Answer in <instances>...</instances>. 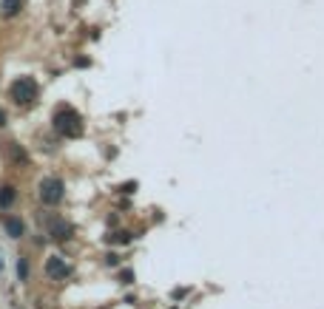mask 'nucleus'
<instances>
[{"instance_id":"f03ea898","label":"nucleus","mask_w":324,"mask_h":309,"mask_svg":"<svg viewBox=\"0 0 324 309\" xmlns=\"http://www.w3.org/2000/svg\"><path fill=\"white\" fill-rule=\"evenodd\" d=\"M9 94H12V99L17 105H31L37 99V94H40V88H37V83L31 77H17L12 83V88H9Z\"/></svg>"},{"instance_id":"f8f14e48","label":"nucleus","mask_w":324,"mask_h":309,"mask_svg":"<svg viewBox=\"0 0 324 309\" xmlns=\"http://www.w3.org/2000/svg\"><path fill=\"white\" fill-rule=\"evenodd\" d=\"M120 190H123V193H134V190H137V184H134V182H128V184H123Z\"/></svg>"},{"instance_id":"6e6552de","label":"nucleus","mask_w":324,"mask_h":309,"mask_svg":"<svg viewBox=\"0 0 324 309\" xmlns=\"http://www.w3.org/2000/svg\"><path fill=\"white\" fill-rule=\"evenodd\" d=\"M12 201H14V188H12V184L0 188V207L6 210V207H12Z\"/></svg>"},{"instance_id":"20e7f679","label":"nucleus","mask_w":324,"mask_h":309,"mask_svg":"<svg viewBox=\"0 0 324 309\" xmlns=\"http://www.w3.org/2000/svg\"><path fill=\"white\" fill-rule=\"evenodd\" d=\"M68 273H71V270H68V264L60 255H51V258L46 261V275H49V278H66Z\"/></svg>"},{"instance_id":"39448f33","label":"nucleus","mask_w":324,"mask_h":309,"mask_svg":"<svg viewBox=\"0 0 324 309\" xmlns=\"http://www.w3.org/2000/svg\"><path fill=\"white\" fill-rule=\"evenodd\" d=\"M49 233H51V238H57V241H66V238H71L74 227L68 224V221H63V218H54L51 227H49Z\"/></svg>"},{"instance_id":"4468645a","label":"nucleus","mask_w":324,"mask_h":309,"mask_svg":"<svg viewBox=\"0 0 324 309\" xmlns=\"http://www.w3.org/2000/svg\"><path fill=\"white\" fill-rule=\"evenodd\" d=\"M0 267H3V261H0Z\"/></svg>"},{"instance_id":"7ed1b4c3","label":"nucleus","mask_w":324,"mask_h":309,"mask_svg":"<svg viewBox=\"0 0 324 309\" xmlns=\"http://www.w3.org/2000/svg\"><path fill=\"white\" fill-rule=\"evenodd\" d=\"M63 196H66V188H63V182L57 176H49V179L40 182V199H43V204H60Z\"/></svg>"},{"instance_id":"9d476101","label":"nucleus","mask_w":324,"mask_h":309,"mask_svg":"<svg viewBox=\"0 0 324 309\" xmlns=\"http://www.w3.org/2000/svg\"><path fill=\"white\" fill-rule=\"evenodd\" d=\"M17 275H20V278L29 275V264H26V261H20V264H17Z\"/></svg>"},{"instance_id":"1a4fd4ad","label":"nucleus","mask_w":324,"mask_h":309,"mask_svg":"<svg viewBox=\"0 0 324 309\" xmlns=\"http://www.w3.org/2000/svg\"><path fill=\"white\" fill-rule=\"evenodd\" d=\"M131 236L128 233H114V236H108V244H128Z\"/></svg>"},{"instance_id":"ddd939ff","label":"nucleus","mask_w":324,"mask_h":309,"mask_svg":"<svg viewBox=\"0 0 324 309\" xmlns=\"http://www.w3.org/2000/svg\"><path fill=\"white\" fill-rule=\"evenodd\" d=\"M6 125V114H3V111H0V128Z\"/></svg>"},{"instance_id":"9b49d317","label":"nucleus","mask_w":324,"mask_h":309,"mask_svg":"<svg viewBox=\"0 0 324 309\" xmlns=\"http://www.w3.org/2000/svg\"><path fill=\"white\" fill-rule=\"evenodd\" d=\"M120 281H123V284H131V281H134V273H131V270H125V273L120 275Z\"/></svg>"},{"instance_id":"0eeeda50","label":"nucleus","mask_w":324,"mask_h":309,"mask_svg":"<svg viewBox=\"0 0 324 309\" xmlns=\"http://www.w3.org/2000/svg\"><path fill=\"white\" fill-rule=\"evenodd\" d=\"M20 6H23V0H0V9H3V14H6V17L17 14Z\"/></svg>"},{"instance_id":"f257e3e1","label":"nucleus","mask_w":324,"mask_h":309,"mask_svg":"<svg viewBox=\"0 0 324 309\" xmlns=\"http://www.w3.org/2000/svg\"><path fill=\"white\" fill-rule=\"evenodd\" d=\"M51 122H54V131L63 134L66 139H74V136L83 134V116H80L74 108H60Z\"/></svg>"},{"instance_id":"423d86ee","label":"nucleus","mask_w":324,"mask_h":309,"mask_svg":"<svg viewBox=\"0 0 324 309\" xmlns=\"http://www.w3.org/2000/svg\"><path fill=\"white\" fill-rule=\"evenodd\" d=\"M3 224H6V233L12 238H20V236H23V221H20V218H6Z\"/></svg>"}]
</instances>
